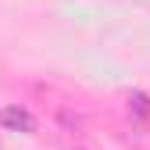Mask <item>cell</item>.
Here are the masks:
<instances>
[{"instance_id":"7a4b0ae2","label":"cell","mask_w":150,"mask_h":150,"mask_svg":"<svg viewBox=\"0 0 150 150\" xmlns=\"http://www.w3.org/2000/svg\"><path fill=\"white\" fill-rule=\"evenodd\" d=\"M129 115H136V118H150V100L143 97V93H129Z\"/></svg>"},{"instance_id":"6da1fadb","label":"cell","mask_w":150,"mask_h":150,"mask_svg":"<svg viewBox=\"0 0 150 150\" xmlns=\"http://www.w3.org/2000/svg\"><path fill=\"white\" fill-rule=\"evenodd\" d=\"M0 125H4L7 132H25V136L36 132V118L25 107H0Z\"/></svg>"}]
</instances>
